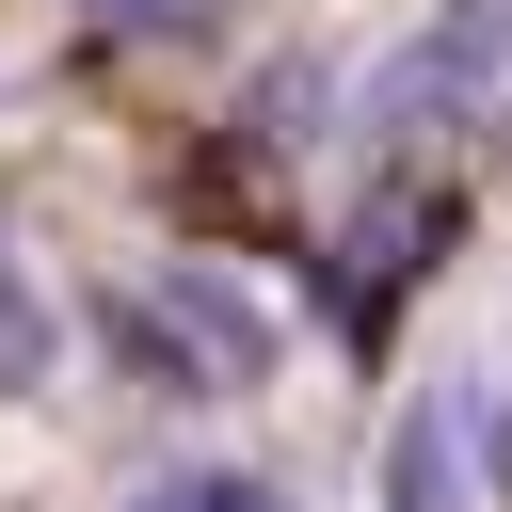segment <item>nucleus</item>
Here are the masks:
<instances>
[{"label": "nucleus", "mask_w": 512, "mask_h": 512, "mask_svg": "<svg viewBox=\"0 0 512 512\" xmlns=\"http://www.w3.org/2000/svg\"><path fill=\"white\" fill-rule=\"evenodd\" d=\"M384 512H464V384H416L384 432Z\"/></svg>", "instance_id": "20e7f679"}, {"label": "nucleus", "mask_w": 512, "mask_h": 512, "mask_svg": "<svg viewBox=\"0 0 512 512\" xmlns=\"http://www.w3.org/2000/svg\"><path fill=\"white\" fill-rule=\"evenodd\" d=\"M96 352H112L144 400H224V384H208V352L176 336V304H160V288H128V272L96 288Z\"/></svg>", "instance_id": "7ed1b4c3"}, {"label": "nucleus", "mask_w": 512, "mask_h": 512, "mask_svg": "<svg viewBox=\"0 0 512 512\" xmlns=\"http://www.w3.org/2000/svg\"><path fill=\"white\" fill-rule=\"evenodd\" d=\"M80 16H112V32H208L224 0H80Z\"/></svg>", "instance_id": "0eeeda50"}, {"label": "nucleus", "mask_w": 512, "mask_h": 512, "mask_svg": "<svg viewBox=\"0 0 512 512\" xmlns=\"http://www.w3.org/2000/svg\"><path fill=\"white\" fill-rule=\"evenodd\" d=\"M128 512H272V480H240V464H208V480H160V496H128Z\"/></svg>", "instance_id": "423d86ee"}, {"label": "nucleus", "mask_w": 512, "mask_h": 512, "mask_svg": "<svg viewBox=\"0 0 512 512\" xmlns=\"http://www.w3.org/2000/svg\"><path fill=\"white\" fill-rule=\"evenodd\" d=\"M448 224H464V176H432V160H384V192L336 224V320L384 352V320L416 304V272L448 256Z\"/></svg>", "instance_id": "f257e3e1"}, {"label": "nucleus", "mask_w": 512, "mask_h": 512, "mask_svg": "<svg viewBox=\"0 0 512 512\" xmlns=\"http://www.w3.org/2000/svg\"><path fill=\"white\" fill-rule=\"evenodd\" d=\"M48 352H64V320H48V288L0 256V400H32V384H48Z\"/></svg>", "instance_id": "39448f33"}, {"label": "nucleus", "mask_w": 512, "mask_h": 512, "mask_svg": "<svg viewBox=\"0 0 512 512\" xmlns=\"http://www.w3.org/2000/svg\"><path fill=\"white\" fill-rule=\"evenodd\" d=\"M144 288L176 304V336L208 352V384H224V400H256V384H272V352H288V336H272V304H256V288H224L208 256H176V272H144Z\"/></svg>", "instance_id": "f03ea898"}]
</instances>
